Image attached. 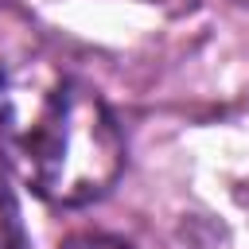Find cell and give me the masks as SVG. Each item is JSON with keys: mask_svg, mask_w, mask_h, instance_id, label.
<instances>
[{"mask_svg": "<svg viewBox=\"0 0 249 249\" xmlns=\"http://www.w3.org/2000/svg\"><path fill=\"white\" fill-rule=\"evenodd\" d=\"M0 160L47 202L86 206L124 167V136L105 97L47 58L0 66Z\"/></svg>", "mask_w": 249, "mask_h": 249, "instance_id": "cell-1", "label": "cell"}, {"mask_svg": "<svg viewBox=\"0 0 249 249\" xmlns=\"http://www.w3.org/2000/svg\"><path fill=\"white\" fill-rule=\"evenodd\" d=\"M0 249H27L19 202H16V195H12V187H8L4 175H0Z\"/></svg>", "mask_w": 249, "mask_h": 249, "instance_id": "cell-2", "label": "cell"}, {"mask_svg": "<svg viewBox=\"0 0 249 249\" xmlns=\"http://www.w3.org/2000/svg\"><path fill=\"white\" fill-rule=\"evenodd\" d=\"M58 249H152V245L117 237V233H74V237H66Z\"/></svg>", "mask_w": 249, "mask_h": 249, "instance_id": "cell-3", "label": "cell"}]
</instances>
